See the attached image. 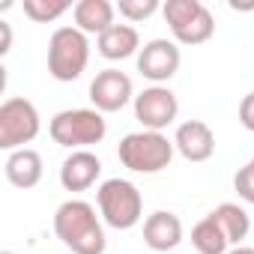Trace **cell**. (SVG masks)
Returning a JSON list of instances; mask_svg holds the SVG:
<instances>
[{"mask_svg": "<svg viewBox=\"0 0 254 254\" xmlns=\"http://www.w3.org/2000/svg\"><path fill=\"white\" fill-rule=\"evenodd\" d=\"M99 174H102L99 156L90 150H75L60 168V183L66 191H87L99 180Z\"/></svg>", "mask_w": 254, "mask_h": 254, "instance_id": "cell-12", "label": "cell"}, {"mask_svg": "<svg viewBox=\"0 0 254 254\" xmlns=\"http://www.w3.org/2000/svg\"><path fill=\"white\" fill-rule=\"evenodd\" d=\"M162 12L174 39L183 45H203L215 33V18L200 0H168Z\"/></svg>", "mask_w": 254, "mask_h": 254, "instance_id": "cell-6", "label": "cell"}, {"mask_svg": "<svg viewBox=\"0 0 254 254\" xmlns=\"http://www.w3.org/2000/svg\"><path fill=\"white\" fill-rule=\"evenodd\" d=\"M180 102L168 87H147L135 96V117L147 132H162L177 120Z\"/></svg>", "mask_w": 254, "mask_h": 254, "instance_id": "cell-8", "label": "cell"}, {"mask_svg": "<svg viewBox=\"0 0 254 254\" xmlns=\"http://www.w3.org/2000/svg\"><path fill=\"white\" fill-rule=\"evenodd\" d=\"M233 186H236V191H239V197H242V200L254 203V165H251V162H248V165L236 174Z\"/></svg>", "mask_w": 254, "mask_h": 254, "instance_id": "cell-21", "label": "cell"}, {"mask_svg": "<svg viewBox=\"0 0 254 254\" xmlns=\"http://www.w3.org/2000/svg\"><path fill=\"white\" fill-rule=\"evenodd\" d=\"M3 171H6V180L15 189H33L42 180V156L36 150H30V147L15 150V153H9Z\"/></svg>", "mask_w": 254, "mask_h": 254, "instance_id": "cell-14", "label": "cell"}, {"mask_svg": "<svg viewBox=\"0 0 254 254\" xmlns=\"http://www.w3.org/2000/svg\"><path fill=\"white\" fill-rule=\"evenodd\" d=\"M90 99L99 114H114L123 111L132 99V78L120 69H105L93 78L90 84Z\"/></svg>", "mask_w": 254, "mask_h": 254, "instance_id": "cell-9", "label": "cell"}, {"mask_svg": "<svg viewBox=\"0 0 254 254\" xmlns=\"http://www.w3.org/2000/svg\"><path fill=\"white\" fill-rule=\"evenodd\" d=\"M114 12H117V6L111 0H81L72 9L75 27L81 33H96V36H102L105 30L114 27Z\"/></svg>", "mask_w": 254, "mask_h": 254, "instance_id": "cell-15", "label": "cell"}, {"mask_svg": "<svg viewBox=\"0 0 254 254\" xmlns=\"http://www.w3.org/2000/svg\"><path fill=\"white\" fill-rule=\"evenodd\" d=\"M90 63L87 33L78 27H57L48 42V72L54 81H75Z\"/></svg>", "mask_w": 254, "mask_h": 254, "instance_id": "cell-5", "label": "cell"}, {"mask_svg": "<svg viewBox=\"0 0 254 254\" xmlns=\"http://www.w3.org/2000/svg\"><path fill=\"white\" fill-rule=\"evenodd\" d=\"M251 165H254V159H251Z\"/></svg>", "mask_w": 254, "mask_h": 254, "instance_id": "cell-27", "label": "cell"}, {"mask_svg": "<svg viewBox=\"0 0 254 254\" xmlns=\"http://www.w3.org/2000/svg\"><path fill=\"white\" fill-rule=\"evenodd\" d=\"M227 254H254V248H251V245H236V248L227 251Z\"/></svg>", "mask_w": 254, "mask_h": 254, "instance_id": "cell-25", "label": "cell"}, {"mask_svg": "<svg viewBox=\"0 0 254 254\" xmlns=\"http://www.w3.org/2000/svg\"><path fill=\"white\" fill-rule=\"evenodd\" d=\"M9 48H12V27L9 21H0V57L9 54Z\"/></svg>", "mask_w": 254, "mask_h": 254, "instance_id": "cell-23", "label": "cell"}, {"mask_svg": "<svg viewBox=\"0 0 254 254\" xmlns=\"http://www.w3.org/2000/svg\"><path fill=\"white\" fill-rule=\"evenodd\" d=\"M174 141H168L162 132H132L126 135L117 147V156L123 168H129L135 174H159L171 165L174 159Z\"/></svg>", "mask_w": 254, "mask_h": 254, "instance_id": "cell-2", "label": "cell"}, {"mask_svg": "<svg viewBox=\"0 0 254 254\" xmlns=\"http://www.w3.org/2000/svg\"><path fill=\"white\" fill-rule=\"evenodd\" d=\"M180 63H183V54H180L177 42H171V39H153L138 54V72L144 78L156 81V87L162 81L174 78L177 69H180Z\"/></svg>", "mask_w": 254, "mask_h": 254, "instance_id": "cell-10", "label": "cell"}, {"mask_svg": "<svg viewBox=\"0 0 254 254\" xmlns=\"http://www.w3.org/2000/svg\"><path fill=\"white\" fill-rule=\"evenodd\" d=\"M39 135V111L30 99L12 96L0 105V147L3 150H24Z\"/></svg>", "mask_w": 254, "mask_h": 254, "instance_id": "cell-7", "label": "cell"}, {"mask_svg": "<svg viewBox=\"0 0 254 254\" xmlns=\"http://www.w3.org/2000/svg\"><path fill=\"white\" fill-rule=\"evenodd\" d=\"M54 233L63 239L66 248L75 254H102L105 251V230L96 209L87 200H66L54 212Z\"/></svg>", "mask_w": 254, "mask_h": 254, "instance_id": "cell-1", "label": "cell"}, {"mask_svg": "<svg viewBox=\"0 0 254 254\" xmlns=\"http://www.w3.org/2000/svg\"><path fill=\"white\" fill-rule=\"evenodd\" d=\"M3 254H15V251H3Z\"/></svg>", "mask_w": 254, "mask_h": 254, "instance_id": "cell-26", "label": "cell"}, {"mask_svg": "<svg viewBox=\"0 0 254 254\" xmlns=\"http://www.w3.org/2000/svg\"><path fill=\"white\" fill-rule=\"evenodd\" d=\"M209 215L218 221V227L224 230L227 242H233V245H239V242L248 236V230H251V218H248V212H245L239 203H221V206H215Z\"/></svg>", "mask_w": 254, "mask_h": 254, "instance_id": "cell-17", "label": "cell"}, {"mask_svg": "<svg viewBox=\"0 0 254 254\" xmlns=\"http://www.w3.org/2000/svg\"><path fill=\"white\" fill-rule=\"evenodd\" d=\"M174 147L189 162H206L215 153V135L203 120H186L174 135Z\"/></svg>", "mask_w": 254, "mask_h": 254, "instance_id": "cell-11", "label": "cell"}, {"mask_svg": "<svg viewBox=\"0 0 254 254\" xmlns=\"http://www.w3.org/2000/svg\"><path fill=\"white\" fill-rule=\"evenodd\" d=\"M48 132H51L54 144L69 147L75 153V150H84L90 144H99L108 132V123L96 108H69L51 120Z\"/></svg>", "mask_w": 254, "mask_h": 254, "instance_id": "cell-4", "label": "cell"}, {"mask_svg": "<svg viewBox=\"0 0 254 254\" xmlns=\"http://www.w3.org/2000/svg\"><path fill=\"white\" fill-rule=\"evenodd\" d=\"M96 48L105 60H126L141 48V36L132 24H114L111 30H105L99 36Z\"/></svg>", "mask_w": 254, "mask_h": 254, "instance_id": "cell-16", "label": "cell"}, {"mask_svg": "<svg viewBox=\"0 0 254 254\" xmlns=\"http://www.w3.org/2000/svg\"><path fill=\"white\" fill-rule=\"evenodd\" d=\"M230 9H236V12H251V9H254V0H230Z\"/></svg>", "mask_w": 254, "mask_h": 254, "instance_id": "cell-24", "label": "cell"}, {"mask_svg": "<svg viewBox=\"0 0 254 254\" xmlns=\"http://www.w3.org/2000/svg\"><path fill=\"white\" fill-rule=\"evenodd\" d=\"M117 9H120L123 18H129V21H144V18H150L159 9V0H120Z\"/></svg>", "mask_w": 254, "mask_h": 254, "instance_id": "cell-20", "label": "cell"}, {"mask_svg": "<svg viewBox=\"0 0 254 254\" xmlns=\"http://www.w3.org/2000/svg\"><path fill=\"white\" fill-rule=\"evenodd\" d=\"M191 245L197 248V254H227L230 242H227L224 230L218 227V221L212 215H206L191 227Z\"/></svg>", "mask_w": 254, "mask_h": 254, "instance_id": "cell-18", "label": "cell"}, {"mask_svg": "<svg viewBox=\"0 0 254 254\" xmlns=\"http://www.w3.org/2000/svg\"><path fill=\"white\" fill-rule=\"evenodd\" d=\"M66 9H69V0H24V15L39 24L60 18Z\"/></svg>", "mask_w": 254, "mask_h": 254, "instance_id": "cell-19", "label": "cell"}, {"mask_svg": "<svg viewBox=\"0 0 254 254\" xmlns=\"http://www.w3.org/2000/svg\"><path fill=\"white\" fill-rule=\"evenodd\" d=\"M239 123L245 126L248 132H254V93H248L239 105Z\"/></svg>", "mask_w": 254, "mask_h": 254, "instance_id": "cell-22", "label": "cell"}, {"mask_svg": "<svg viewBox=\"0 0 254 254\" xmlns=\"http://www.w3.org/2000/svg\"><path fill=\"white\" fill-rule=\"evenodd\" d=\"M144 242L153 248V251H171L183 242V221L174 215V212H153L147 215L144 221Z\"/></svg>", "mask_w": 254, "mask_h": 254, "instance_id": "cell-13", "label": "cell"}, {"mask_svg": "<svg viewBox=\"0 0 254 254\" xmlns=\"http://www.w3.org/2000/svg\"><path fill=\"white\" fill-rule=\"evenodd\" d=\"M96 200H99V212L105 224H111L114 230H129L144 215V197L138 186L129 180H120V177L105 180L96 191Z\"/></svg>", "mask_w": 254, "mask_h": 254, "instance_id": "cell-3", "label": "cell"}]
</instances>
